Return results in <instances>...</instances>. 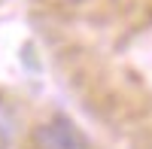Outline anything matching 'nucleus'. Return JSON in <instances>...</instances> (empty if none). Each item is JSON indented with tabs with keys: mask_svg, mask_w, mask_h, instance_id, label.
<instances>
[{
	"mask_svg": "<svg viewBox=\"0 0 152 149\" xmlns=\"http://www.w3.org/2000/svg\"><path fill=\"white\" fill-rule=\"evenodd\" d=\"M15 131H18V122H15V113L0 104V149H12L15 143Z\"/></svg>",
	"mask_w": 152,
	"mask_h": 149,
	"instance_id": "2",
	"label": "nucleus"
},
{
	"mask_svg": "<svg viewBox=\"0 0 152 149\" xmlns=\"http://www.w3.org/2000/svg\"><path fill=\"white\" fill-rule=\"evenodd\" d=\"M34 149H88V140L73 119L52 116L34 131Z\"/></svg>",
	"mask_w": 152,
	"mask_h": 149,
	"instance_id": "1",
	"label": "nucleus"
}]
</instances>
